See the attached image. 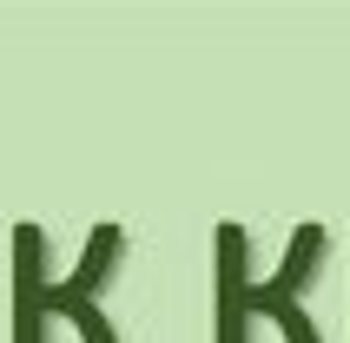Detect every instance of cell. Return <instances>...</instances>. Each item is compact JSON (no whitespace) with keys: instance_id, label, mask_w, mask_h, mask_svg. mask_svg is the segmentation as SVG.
<instances>
[{"instance_id":"6da1fadb","label":"cell","mask_w":350,"mask_h":343,"mask_svg":"<svg viewBox=\"0 0 350 343\" xmlns=\"http://www.w3.org/2000/svg\"><path fill=\"white\" fill-rule=\"evenodd\" d=\"M324 258H331V231L297 225L284 245V264L271 277H252L245 225H218L212 231V343H252L258 324H278L284 343H324L311 310H304V290L324 277Z\"/></svg>"},{"instance_id":"7a4b0ae2","label":"cell","mask_w":350,"mask_h":343,"mask_svg":"<svg viewBox=\"0 0 350 343\" xmlns=\"http://www.w3.org/2000/svg\"><path fill=\"white\" fill-rule=\"evenodd\" d=\"M119 258H126V231L93 225L79 264L53 271L46 231L14 225V343H53V324H73L79 343H119L113 317L99 310L106 284L119 277Z\"/></svg>"}]
</instances>
